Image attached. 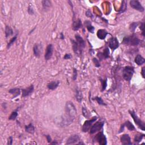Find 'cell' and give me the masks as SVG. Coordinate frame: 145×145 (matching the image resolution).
<instances>
[{
  "mask_svg": "<svg viewBox=\"0 0 145 145\" xmlns=\"http://www.w3.org/2000/svg\"><path fill=\"white\" fill-rule=\"evenodd\" d=\"M53 53V45L52 44H50L47 46L46 48L44 55L45 60H50L52 56Z\"/></svg>",
  "mask_w": 145,
  "mask_h": 145,
  "instance_id": "30bf717a",
  "label": "cell"
},
{
  "mask_svg": "<svg viewBox=\"0 0 145 145\" xmlns=\"http://www.w3.org/2000/svg\"><path fill=\"white\" fill-rule=\"evenodd\" d=\"M80 140V137L77 134H74L71 135L67 139L66 143V145H74L76 144H78V142Z\"/></svg>",
  "mask_w": 145,
  "mask_h": 145,
  "instance_id": "7c38bea8",
  "label": "cell"
},
{
  "mask_svg": "<svg viewBox=\"0 0 145 145\" xmlns=\"http://www.w3.org/2000/svg\"><path fill=\"white\" fill-rule=\"evenodd\" d=\"M86 16H87V17H90V18L93 17V14H92L91 10L88 9V10H87V11H86Z\"/></svg>",
  "mask_w": 145,
  "mask_h": 145,
  "instance_id": "60d3db41",
  "label": "cell"
},
{
  "mask_svg": "<svg viewBox=\"0 0 145 145\" xmlns=\"http://www.w3.org/2000/svg\"><path fill=\"white\" fill-rule=\"evenodd\" d=\"M141 74H142V77L145 78V67H143L142 69V71H141Z\"/></svg>",
  "mask_w": 145,
  "mask_h": 145,
  "instance_id": "bcb514c9",
  "label": "cell"
},
{
  "mask_svg": "<svg viewBox=\"0 0 145 145\" xmlns=\"http://www.w3.org/2000/svg\"><path fill=\"white\" fill-rule=\"evenodd\" d=\"M130 6L135 10H138L140 12H144V7L142 6L141 3L138 1L131 0L130 1Z\"/></svg>",
  "mask_w": 145,
  "mask_h": 145,
  "instance_id": "ba28073f",
  "label": "cell"
},
{
  "mask_svg": "<svg viewBox=\"0 0 145 145\" xmlns=\"http://www.w3.org/2000/svg\"><path fill=\"white\" fill-rule=\"evenodd\" d=\"M75 37H76L77 43H78V44L79 45V46H80V48L82 50L83 49L85 48L86 47L85 41H84L83 39L80 35L76 34V35H75Z\"/></svg>",
  "mask_w": 145,
  "mask_h": 145,
  "instance_id": "e0dca14e",
  "label": "cell"
},
{
  "mask_svg": "<svg viewBox=\"0 0 145 145\" xmlns=\"http://www.w3.org/2000/svg\"><path fill=\"white\" fill-rule=\"evenodd\" d=\"M52 144H57V142H51Z\"/></svg>",
  "mask_w": 145,
  "mask_h": 145,
  "instance_id": "c3c4849f",
  "label": "cell"
},
{
  "mask_svg": "<svg viewBox=\"0 0 145 145\" xmlns=\"http://www.w3.org/2000/svg\"><path fill=\"white\" fill-rule=\"evenodd\" d=\"M97 119V117H94L92 119L89 120H86V121L84 122L83 125L82 126V130L83 132L86 133L89 130L90 128L92 127L93 124H94V122H95Z\"/></svg>",
  "mask_w": 145,
  "mask_h": 145,
  "instance_id": "8992f818",
  "label": "cell"
},
{
  "mask_svg": "<svg viewBox=\"0 0 145 145\" xmlns=\"http://www.w3.org/2000/svg\"><path fill=\"white\" fill-rule=\"evenodd\" d=\"M5 36H6V37L7 38V37L13 35V31L10 27H9V26H6V27H5Z\"/></svg>",
  "mask_w": 145,
  "mask_h": 145,
  "instance_id": "d4e9b609",
  "label": "cell"
},
{
  "mask_svg": "<svg viewBox=\"0 0 145 145\" xmlns=\"http://www.w3.org/2000/svg\"><path fill=\"white\" fill-rule=\"evenodd\" d=\"M120 141H121V142L122 145H132L130 137L128 134H125L121 135L120 137Z\"/></svg>",
  "mask_w": 145,
  "mask_h": 145,
  "instance_id": "5bb4252c",
  "label": "cell"
},
{
  "mask_svg": "<svg viewBox=\"0 0 145 145\" xmlns=\"http://www.w3.org/2000/svg\"><path fill=\"white\" fill-rule=\"evenodd\" d=\"M28 13L30 15H33L34 14V10H33V7L31 5H29V8H28Z\"/></svg>",
  "mask_w": 145,
  "mask_h": 145,
  "instance_id": "ab89813d",
  "label": "cell"
},
{
  "mask_svg": "<svg viewBox=\"0 0 145 145\" xmlns=\"http://www.w3.org/2000/svg\"><path fill=\"white\" fill-rule=\"evenodd\" d=\"M76 97L77 100L78 101L79 103H81L82 101V99H83L82 94L80 90H79L78 89H77L76 91Z\"/></svg>",
  "mask_w": 145,
  "mask_h": 145,
  "instance_id": "484cf974",
  "label": "cell"
},
{
  "mask_svg": "<svg viewBox=\"0 0 145 145\" xmlns=\"http://www.w3.org/2000/svg\"><path fill=\"white\" fill-rule=\"evenodd\" d=\"M94 140L97 141L101 145H106L107 144V138L103 133V131H100L95 135Z\"/></svg>",
  "mask_w": 145,
  "mask_h": 145,
  "instance_id": "52a82bcc",
  "label": "cell"
},
{
  "mask_svg": "<svg viewBox=\"0 0 145 145\" xmlns=\"http://www.w3.org/2000/svg\"><path fill=\"white\" fill-rule=\"evenodd\" d=\"M84 24H85L86 27L87 28V29L89 32L92 33H93L94 32L95 28H94L93 26H92L91 22L89 21V20H86V21L84 22Z\"/></svg>",
  "mask_w": 145,
  "mask_h": 145,
  "instance_id": "603a6c76",
  "label": "cell"
},
{
  "mask_svg": "<svg viewBox=\"0 0 145 145\" xmlns=\"http://www.w3.org/2000/svg\"><path fill=\"white\" fill-rule=\"evenodd\" d=\"M100 80L101 83V86H102V89H101V91H104V90L106 89L107 86V80H103L101 78H100Z\"/></svg>",
  "mask_w": 145,
  "mask_h": 145,
  "instance_id": "f546056e",
  "label": "cell"
},
{
  "mask_svg": "<svg viewBox=\"0 0 145 145\" xmlns=\"http://www.w3.org/2000/svg\"><path fill=\"white\" fill-rule=\"evenodd\" d=\"M71 58V54L67 53V54H65V55L64 56V60H69V59H70Z\"/></svg>",
  "mask_w": 145,
  "mask_h": 145,
  "instance_id": "b9f144b4",
  "label": "cell"
},
{
  "mask_svg": "<svg viewBox=\"0 0 145 145\" xmlns=\"http://www.w3.org/2000/svg\"><path fill=\"white\" fill-rule=\"evenodd\" d=\"M25 130L27 133L30 134H33L35 132V127L33 125V124L31 123L29 125H26L25 127Z\"/></svg>",
  "mask_w": 145,
  "mask_h": 145,
  "instance_id": "cb8c5ba5",
  "label": "cell"
},
{
  "mask_svg": "<svg viewBox=\"0 0 145 145\" xmlns=\"http://www.w3.org/2000/svg\"><path fill=\"white\" fill-rule=\"evenodd\" d=\"M70 41L71 44H72L73 49L74 50V52L75 53H76L77 55H79V54H81L82 50L80 48V47L78 44V43H77V41H75L74 40H73V39H70Z\"/></svg>",
  "mask_w": 145,
  "mask_h": 145,
  "instance_id": "4fadbf2b",
  "label": "cell"
},
{
  "mask_svg": "<svg viewBox=\"0 0 145 145\" xmlns=\"http://www.w3.org/2000/svg\"><path fill=\"white\" fill-rule=\"evenodd\" d=\"M124 128H125V125H124V124H122V125H121V128H120V130H119V133H121L122 131H124Z\"/></svg>",
  "mask_w": 145,
  "mask_h": 145,
  "instance_id": "f6af8a7d",
  "label": "cell"
},
{
  "mask_svg": "<svg viewBox=\"0 0 145 145\" xmlns=\"http://www.w3.org/2000/svg\"><path fill=\"white\" fill-rule=\"evenodd\" d=\"M110 50H109L108 48H106L104 50L103 53H98L97 54V57H99L100 60H102L103 59H107L110 57Z\"/></svg>",
  "mask_w": 145,
  "mask_h": 145,
  "instance_id": "9a60e30c",
  "label": "cell"
},
{
  "mask_svg": "<svg viewBox=\"0 0 145 145\" xmlns=\"http://www.w3.org/2000/svg\"><path fill=\"white\" fill-rule=\"evenodd\" d=\"M139 43H140V40L137 37V36L135 35L124 37L122 41V44L130 46H137L139 45Z\"/></svg>",
  "mask_w": 145,
  "mask_h": 145,
  "instance_id": "7a4b0ae2",
  "label": "cell"
},
{
  "mask_svg": "<svg viewBox=\"0 0 145 145\" xmlns=\"http://www.w3.org/2000/svg\"><path fill=\"white\" fill-rule=\"evenodd\" d=\"M129 112L130 114V116H131V117L133 118L135 124L138 126L139 129H141L143 131H145V125L144 122H143L138 116H137L136 113H135L134 111H129Z\"/></svg>",
  "mask_w": 145,
  "mask_h": 145,
  "instance_id": "277c9868",
  "label": "cell"
},
{
  "mask_svg": "<svg viewBox=\"0 0 145 145\" xmlns=\"http://www.w3.org/2000/svg\"><path fill=\"white\" fill-rule=\"evenodd\" d=\"M33 54L35 57H39L41 53V50H42V46L40 44H35L33 46Z\"/></svg>",
  "mask_w": 145,
  "mask_h": 145,
  "instance_id": "2e32d148",
  "label": "cell"
},
{
  "mask_svg": "<svg viewBox=\"0 0 145 145\" xmlns=\"http://www.w3.org/2000/svg\"><path fill=\"white\" fill-rule=\"evenodd\" d=\"M134 73V67L129 66H125L122 70V77L123 78L127 81L130 82L133 76Z\"/></svg>",
  "mask_w": 145,
  "mask_h": 145,
  "instance_id": "3957f363",
  "label": "cell"
},
{
  "mask_svg": "<svg viewBox=\"0 0 145 145\" xmlns=\"http://www.w3.org/2000/svg\"><path fill=\"white\" fill-rule=\"evenodd\" d=\"M124 125H125V127H126L127 128V129L128 130H131V131H133V130H134L135 129V128L134 127V126L133 125V124L131 123L130 121H127L125 122V124H124Z\"/></svg>",
  "mask_w": 145,
  "mask_h": 145,
  "instance_id": "4316f807",
  "label": "cell"
},
{
  "mask_svg": "<svg viewBox=\"0 0 145 145\" xmlns=\"http://www.w3.org/2000/svg\"><path fill=\"white\" fill-rule=\"evenodd\" d=\"M60 39H62V40H64V39H65V37H64V35L63 32H61V33H60Z\"/></svg>",
  "mask_w": 145,
  "mask_h": 145,
  "instance_id": "7dc6e473",
  "label": "cell"
},
{
  "mask_svg": "<svg viewBox=\"0 0 145 145\" xmlns=\"http://www.w3.org/2000/svg\"><path fill=\"white\" fill-rule=\"evenodd\" d=\"M18 115V114L17 111H14V112H13L12 113L11 115L9 117V120H16V117H17Z\"/></svg>",
  "mask_w": 145,
  "mask_h": 145,
  "instance_id": "1f68e13d",
  "label": "cell"
},
{
  "mask_svg": "<svg viewBox=\"0 0 145 145\" xmlns=\"http://www.w3.org/2000/svg\"><path fill=\"white\" fill-rule=\"evenodd\" d=\"M66 115L62 120L63 125H69L74 121L77 116V110L74 104L71 101H67L65 105Z\"/></svg>",
  "mask_w": 145,
  "mask_h": 145,
  "instance_id": "6da1fadb",
  "label": "cell"
},
{
  "mask_svg": "<svg viewBox=\"0 0 145 145\" xmlns=\"http://www.w3.org/2000/svg\"><path fill=\"white\" fill-rule=\"evenodd\" d=\"M33 91H34V87H33V84H31L29 87L22 89V97H29L32 94Z\"/></svg>",
  "mask_w": 145,
  "mask_h": 145,
  "instance_id": "8fae6325",
  "label": "cell"
},
{
  "mask_svg": "<svg viewBox=\"0 0 145 145\" xmlns=\"http://www.w3.org/2000/svg\"><path fill=\"white\" fill-rule=\"evenodd\" d=\"M20 91H21L20 89L19 88H14L9 90V93L14 95L13 98H15V97H18L20 95Z\"/></svg>",
  "mask_w": 145,
  "mask_h": 145,
  "instance_id": "7402d4cb",
  "label": "cell"
},
{
  "mask_svg": "<svg viewBox=\"0 0 145 145\" xmlns=\"http://www.w3.org/2000/svg\"><path fill=\"white\" fill-rule=\"evenodd\" d=\"M134 61L137 65L139 66H141V65H142L143 64L145 63V60L142 56L140 55V54H138V55H137L136 57H135Z\"/></svg>",
  "mask_w": 145,
  "mask_h": 145,
  "instance_id": "44dd1931",
  "label": "cell"
},
{
  "mask_svg": "<svg viewBox=\"0 0 145 145\" xmlns=\"http://www.w3.org/2000/svg\"><path fill=\"white\" fill-rule=\"evenodd\" d=\"M82 27V21L80 19H78L76 20H73L72 24V29L74 31H78L79 29Z\"/></svg>",
  "mask_w": 145,
  "mask_h": 145,
  "instance_id": "ac0fdd59",
  "label": "cell"
},
{
  "mask_svg": "<svg viewBox=\"0 0 145 145\" xmlns=\"http://www.w3.org/2000/svg\"><path fill=\"white\" fill-rule=\"evenodd\" d=\"M108 46L109 47L113 50L118 48V47H119V42H118L117 39L114 37H111L110 40H109Z\"/></svg>",
  "mask_w": 145,
  "mask_h": 145,
  "instance_id": "9c48e42d",
  "label": "cell"
},
{
  "mask_svg": "<svg viewBox=\"0 0 145 145\" xmlns=\"http://www.w3.org/2000/svg\"><path fill=\"white\" fill-rule=\"evenodd\" d=\"M82 113H83V115L84 117H85L86 118H89L90 116V114L89 113H88V111L87 110V109L84 108V107H83L82 108Z\"/></svg>",
  "mask_w": 145,
  "mask_h": 145,
  "instance_id": "d590c367",
  "label": "cell"
},
{
  "mask_svg": "<svg viewBox=\"0 0 145 145\" xmlns=\"http://www.w3.org/2000/svg\"><path fill=\"white\" fill-rule=\"evenodd\" d=\"M46 137L47 138V141H48V143L52 142V138L49 135H46Z\"/></svg>",
  "mask_w": 145,
  "mask_h": 145,
  "instance_id": "ee69618b",
  "label": "cell"
},
{
  "mask_svg": "<svg viewBox=\"0 0 145 145\" xmlns=\"http://www.w3.org/2000/svg\"><path fill=\"white\" fill-rule=\"evenodd\" d=\"M93 61L94 65H95V67H99L100 66V64L99 60H97V58H94L93 59Z\"/></svg>",
  "mask_w": 145,
  "mask_h": 145,
  "instance_id": "8d00e7d4",
  "label": "cell"
},
{
  "mask_svg": "<svg viewBox=\"0 0 145 145\" xmlns=\"http://www.w3.org/2000/svg\"><path fill=\"white\" fill-rule=\"evenodd\" d=\"M104 125V122L103 121H97L93 125H92L90 129V133L91 134H93L96 133L98 132V131H100L101 129H102L103 126Z\"/></svg>",
  "mask_w": 145,
  "mask_h": 145,
  "instance_id": "5b68a950",
  "label": "cell"
},
{
  "mask_svg": "<svg viewBox=\"0 0 145 145\" xmlns=\"http://www.w3.org/2000/svg\"><path fill=\"white\" fill-rule=\"evenodd\" d=\"M41 2H42V5L44 9H47L48 8V7L51 6L52 3L51 1H43Z\"/></svg>",
  "mask_w": 145,
  "mask_h": 145,
  "instance_id": "4dcf8cb0",
  "label": "cell"
},
{
  "mask_svg": "<svg viewBox=\"0 0 145 145\" xmlns=\"http://www.w3.org/2000/svg\"><path fill=\"white\" fill-rule=\"evenodd\" d=\"M60 83V82L58 81H52L49 83L47 84V87L50 90H54L58 87Z\"/></svg>",
  "mask_w": 145,
  "mask_h": 145,
  "instance_id": "ffe728a7",
  "label": "cell"
},
{
  "mask_svg": "<svg viewBox=\"0 0 145 145\" xmlns=\"http://www.w3.org/2000/svg\"><path fill=\"white\" fill-rule=\"evenodd\" d=\"M144 136L145 134H138L135 135L134 137V142L138 144V143H139L142 141V139L144 138Z\"/></svg>",
  "mask_w": 145,
  "mask_h": 145,
  "instance_id": "83f0119b",
  "label": "cell"
},
{
  "mask_svg": "<svg viewBox=\"0 0 145 145\" xmlns=\"http://www.w3.org/2000/svg\"><path fill=\"white\" fill-rule=\"evenodd\" d=\"M127 2H126V1H123L122 2L121 6V7H120V10H119V12H118V13H122L125 12V11L127 10Z\"/></svg>",
  "mask_w": 145,
  "mask_h": 145,
  "instance_id": "f1b7e54d",
  "label": "cell"
},
{
  "mask_svg": "<svg viewBox=\"0 0 145 145\" xmlns=\"http://www.w3.org/2000/svg\"><path fill=\"white\" fill-rule=\"evenodd\" d=\"M138 25V23H137V22H133V23H132L130 25V30L131 32H134Z\"/></svg>",
  "mask_w": 145,
  "mask_h": 145,
  "instance_id": "836d02e7",
  "label": "cell"
},
{
  "mask_svg": "<svg viewBox=\"0 0 145 145\" xmlns=\"http://www.w3.org/2000/svg\"><path fill=\"white\" fill-rule=\"evenodd\" d=\"M108 32L104 29H100L97 32V36L100 40H104Z\"/></svg>",
  "mask_w": 145,
  "mask_h": 145,
  "instance_id": "d6986e66",
  "label": "cell"
},
{
  "mask_svg": "<svg viewBox=\"0 0 145 145\" xmlns=\"http://www.w3.org/2000/svg\"><path fill=\"white\" fill-rule=\"evenodd\" d=\"M139 29L141 30H142V34L143 36H145V23L144 22H142V23H141V26L139 27Z\"/></svg>",
  "mask_w": 145,
  "mask_h": 145,
  "instance_id": "74e56055",
  "label": "cell"
},
{
  "mask_svg": "<svg viewBox=\"0 0 145 145\" xmlns=\"http://www.w3.org/2000/svg\"><path fill=\"white\" fill-rule=\"evenodd\" d=\"M16 38H17V36L16 35L15 36H14L13 37V38L11 39L10 41H9V43L7 44V48L9 49L10 48V47L12 46L13 43H14L15 41H16Z\"/></svg>",
  "mask_w": 145,
  "mask_h": 145,
  "instance_id": "e575fe53",
  "label": "cell"
},
{
  "mask_svg": "<svg viewBox=\"0 0 145 145\" xmlns=\"http://www.w3.org/2000/svg\"><path fill=\"white\" fill-rule=\"evenodd\" d=\"M13 137L11 136L9 137L8 138V141H7V145H12L13 144Z\"/></svg>",
  "mask_w": 145,
  "mask_h": 145,
  "instance_id": "7bdbcfd3",
  "label": "cell"
},
{
  "mask_svg": "<svg viewBox=\"0 0 145 145\" xmlns=\"http://www.w3.org/2000/svg\"><path fill=\"white\" fill-rule=\"evenodd\" d=\"M77 78V70L76 68L73 69V80L76 81Z\"/></svg>",
  "mask_w": 145,
  "mask_h": 145,
  "instance_id": "f35d334b",
  "label": "cell"
},
{
  "mask_svg": "<svg viewBox=\"0 0 145 145\" xmlns=\"http://www.w3.org/2000/svg\"><path fill=\"white\" fill-rule=\"evenodd\" d=\"M94 99L96 101H97V103L100 105H107V104L103 101V99L101 97H96Z\"/></svg>",
  "mask_w": 145,
  "mask_h": 145,
  "instance_id": "d6a6232c",
  "label": "cell"
}]
</instances>
